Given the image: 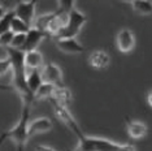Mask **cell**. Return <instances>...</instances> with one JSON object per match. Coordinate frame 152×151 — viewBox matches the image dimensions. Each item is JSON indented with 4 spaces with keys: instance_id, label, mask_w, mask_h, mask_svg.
Instances as JSON below:
<instances>
[{
    "instance_id": "1",
    "label": "cell",
    "mask_w": 152,
    "mask_h": 151,
    "mask_svg": "<svg viewBox=\"0 0 152 151\" xmlns=\"http://www.w3.org/2000/svg\"><path fill=\"white\" fill-rule=\"evenodd\" d=\"M7 57L12 65V77H13V89L21 94L22 100L34 102V97L27 89L26 78H27V68L25 65V52L21 50H16L7 47Z\"/></svg>"
},
{
    "instance_id": "2",
    "label": "cell",
    "mask_w": 152,
    "mask_h": 151,
    "mask_svg": "<svg viewBox=\"0 0 152 151\" xmlns=\"http://www.w3.org/2000/svg\"><path fill=\"white\" fill-rule=\"evenodd\" d=\"M22 111L20 113V119L17 124L5 132L7 137H9L17 147V151H23L26 142L29 139V125H30V112H31V104L30 100H22Z\"/></svg>"
},
{
    "instance_id": "3",
    "label": "cell",
    "mask_w": 152,
    "mask_h": 151,
    "mask_svg": "<svg viewBox=\"0 0 152 151\" xmlns=\"http://www.w3.org/2000/svg\"><path fill=\"white\" fill-rule=\"evenodd\" d=\"M78 138V146L75 151H121V146L105 138L99 137H87L81 129L74 133Z\"/></svg>"
},
{
    "instance_id": "4",
    "label": "cell",
    "mask_w": 152,
    "mask_h": 151,
    "mask_svg": "<svg viewBox=\"0 0 152 151\" xmlns=\"http://www.w3.org/2000/svg\"><path fill=\"white\" fill-rule=\"evenodd\" d=\"M87 21V17L86 15H83L82 12H79L77 8L72 9L69 12V17H68V22L63 29L58 32L55 38L56 39H65V38H75L81 32L82 26Z\"/></svg>"
},
{
    "instance_id": "5",
    "label": "cell",
    "mask_w": 152,
    "mask_h": 151,
    "mask_svg": "<svg viewBox=\"0 0 152 151\" xmlns=\"http://www.w3.org/2000/svg\"><path fill=\"white\" fill-rule=\"evenodd\" d=\"M35 7L37 1H22L16 4L13 11H15L17 18L22 20L30 27H33L34 21H35Z\"/></svg>"
},
{
    "instance_id": "6",
    "label": "cell",
    "mask_w": 152,
    "mask_h": 151,
    "mask_svg": "<svg viewBox=\"0 0 152 151\" xmlns=\"http://www.w3.org/2000/svg\"><path fill=\"white\" fill-rule=\"evenodd\" d=\"M51 103H52V109H53L55 116H56L65 126H68V129L70 130V132L75 133L78 129H81L78 122L75 121L74 117L72 116V113L69 112L68 107H64V106L58 104V103H56L55 100H51Z\"/></svg>"
},
{
    "instance_id": "7",
    "label": "cell",
    "mask_w": 152,
    "mask_h": 151,
    "mask_svg": "<svg viewBox=\"0 0 152 151\" xmlns=\"http://www.w3.org/2000/svg\"><path fill=\"white\" fill-rule=\"evenodd\" d=\"M42 78L46 84L55 86H64L63 85V72L55 63H48L42 68Z\"/></svg>"
},
{
    "instance_id": "8",
    "label": "cell",
    "mask_w": 152,
    "mask_h": 151,
    "mask_svg": "<svg viewBox=\"0 0 152 151\" xmlns=\"http://www.w3.org/2000/svg\"><path fill=\"white\" fill-rule=\"evenodd\" d=\"M116 44H117V48L121 52H124V54L130 52L135 47V37H134V33L130 29H121L117 33Z\"/></svg>"
},
{
    "instance_id": "9",
    "label": "cell",
    "mask_w": 152,
    "mask_h": 151,
    "mask_svg": "<svg viewBox=\"0 0 152 151\" xmlns=\"http://www.w3.org/2000/svg\"><path fill=\"white\" fill-rule=\"evenodd\" d=\"M51 35L44 32H40V30L35 29V27H31L29 32L26 33V42L25 46H23L22 51L23 52H30V51H37L38 46L40 44L43 39L46 38H50Z\"/></svg>"
},
{
    "instance_id": "10",
    "label": "cell",
    "mask_w": 152,
    "mask_h": 151,
    "mask_svg": "<svg viewBox=\"0 0 152 151\" xmlns=\"http://www.w3.org/2000/svg\"><path fill=\"white\" fill-rule=\"evenodd\" d=\"M109 61H110V57H109L108 52H105V51H103V50L92 51L88 56L90 67H92L94 69H98V70L105 69L109 65Z\"/></svg>"
},
{
    "instance_id": "11",
    "label": "cell",
    "mask_w": 152,
    "mask_h": 151,
    "mask_svg": "<svg viewBox=\"0 0 152 151\" xmlns=\"http://www.w3.org/2000/svg\"><path fill=\"white\" fill-rule=\"evenodd\" d=\"M56 47L65 54H79V52H83L85 51V47L82 46L75 38L56 39Z\"/></svg>"
},
{
    "instance_id": "12",
    "label": "cell",
    "mask_w": 152,
    "mask_h": 151,
    "mask_svg": "<svg viewBox=\"0 0 152 151\" xmlns=\"http://www.w3.org/2000/svg\"><path fill=\"white\" fill-rule=\"evenodd\" d=\"M25 65L27 70H42L44 67V57L39 51H30L25 52Z\"/></svg>"
},
{
    "instance_id": "13",
    "label": "cell",
    "mask_w": 152,
    "mask_h": 151,
    "mask_svg": "<svg viewBox=\"0 0 152 151\" xmlns=\"http://www.w3.org/2000/svg\"><path fill=\"white\" fill-rule=\"evenodd\" d=\"M52 121L48 117H39L30 122L29 125V137H33L39 133H46L52 129Z\"/></svg>"
},
{
    "instance_id": "14",
    "label": "cell",
    "mask_w": 152,
    "mask_h": 151,
    "mask_svg": "<svg viewBox=\"0 0 152 151\" xmlns=\"http://www.w3.org/2000/svg\"><path fill=\"white\" fill-rule=\"evenodd\" d=\"M126 130L131 138H142L147 134L148 128L144 122L126 117Z\"/></svg>"
},
{
    "instance_id": "15",
    "label": "cell",
    "mask_w": 152,
    "mask_h": 151,
    "mask_svg": "<svg viewBox=\"0 0 152 151\" xmlns=\"http://www.w3.org/2000/svg\"><path fill=\"white\" fill-rule=\"evenodd\" d=\"M26 84L27 89L31 92V95L37 94V91L39 90V87L44 84L43 78H42V72L40 70H29L27 72V78H26Z\"/></svg>"
},
{
    "instance_id": "16",
    "label": "cell",
    "mask_w": 152,
    "mask_h": 151,
    "mask_svg": "<svg viewBox=\"0 0 152 151\" xmlns=\"http://www.w3.org/2000/svg\"><path fill=\"white\" fill-rule=\"evenodd\" d=\"M72 99H73V97H72V92L68 87L56 86L55 92H53V97H52V99H50V100H55L56 103H58V104L64 106V107H68V106L70 104Z\"/></svg>"
},
{
    "instance_id": "17",
    "label": "cell",
    "mask_w": 152,
    "mask_h": 151,
    "mask_svg": "<svg viewBox=\"0 0 152 151\" xmlns=\"http://www.w3.org/2000/svg\"><path fill=\"white\" fill-rule=\"evenodd\" d=\"M131 5H133L134 11L139 15H152V1H150V0H134Z\"/></svg>"
},
{
    "instance_id": "18",
    "label": "cell",
    "mask_w": 152,
    "mask_h": 151,
    "mask_svg": "<svg viewBox=\"0 0 152 151\" xmlns=\"http://www.w3.org/2000/svg\"><path fill=\"white\" fill-rule=\"evenodd\" d=\"M55 89H56L55 85L46 84V82H44L42 86L39 87V90L37 91V94L34 95V100H35V99H52Z\"/></svg>"
},
{
    "instance_id": "19",
    "label": "cell",
    "mask_w": 152,
    "mask_h": 151,
    "mask_svg": "<svg viewBox=\"0 0 152 151\" xmlns=\"http://www.w3.org/2000/svg\"><path fill=\"white\" fill-rule=\"evenodd\" d=\"M30 29L31 27L27 25V23H25L22 20L17 18V17L13 18V21L11 23V32H13L15 34H26Z\"/></svg>"
},
{
    "instance_id": "20",
    "label": "cell",
    "mask_w": 152,
    "mask_h": 151,
    "mask_svg": "<svg viewBox=\"0 0 152 151\" xmlns=\"http://www.w3.org/2000/svg\"><path fill=\"white\" fill-rule=\"evenodd\" d=\"M15 17H16L15 11H9L5 13V16L0 20V34H4L11 30V23Z\"/></svg>"
},
{
    "instance_id": "21",
    "label": "cell",
    "mask_w": 152,
    "mask_h": 151,
    "mask_svg": "<svg viewBox=\"0 0 152 151\" xmlns=\"http://www.w3.org/2000/svg\"><path fill=\"white\" fill-rule=\"evenodd\" d=\"M25 42H26V34H15L13 37V40L11 43V48H16V50H21L25 46Z\"/></svg>"
},
{
    "instance_id": "22",
    "label": "cell",
    "mask_w": 152,
    "mask_h": 151,
    "mask_svg": "<svg viewBox=\"0 0 152 151\" xmlns=\"http://www.w3.org/2000/svg\"><path fill=\"white\" fill-rule=\"evenodd\" d=\"M13 37H15V33L11 32V30L4 34H0V43H1V46H5V48L9 47L13 40Z\"/></svg>"
},
{
    "instance_id": "23",
    "label": "cell",
    "mask_w": 152,
    "mask_h": 151,
    "mask_svg": "<svg viewBox=\"0 0 152 151\" xmlns=\"http://www.w3.org/2000/svg\"><path fill=\"white\" fill-rule=\"evenodd\" d=\"M11 69H12V65H11V61H9L8 57L0 59V76L5 74L7 72H9Z\"/></svg>"
},
{
    "instance_id": "24",
    "label": "cell",
    "mask_w": 152,
    "mask_h": 151,
    "mask_svg": "<svg viewBox=\"0 0 152 151\" xmlns=\"http://www.w3.org/2000/svg\"><path fill=\"white\" fill-rule=\"evenodd\" d=\"M121 151H135V147L130 143H125V145L121 146Z\"/></svg>"
},
{
    "instance_id": "25",
    "label": "cell",
    "mask_w": 152,
    "mask_h": 151,
    "mask_svg": "<svg viewBox=\"0 0 152 151\" xmlns=\"http://www.w3.org/2000/svg\"><path fill=\"white\" fill-rule=\"evenodd\" d=\"M35 151H55V150L51 149V147H48V146H42V145H39V146L35 147Z\"/></svg>"
},
{
    "instance_id": "26",
    "label": "cell",
    "mask_w": 152,
    "mask_h": 151,
    "mask_svg": "<svg viewBox=\"0 0 152 151\" xmlns=\"http://www.w3.org/2000/svg\"><path fill=\"white\" fill-rule=\"evenodd\" d=\"M147 102H148V104L152 107V90H150L148 94H147Z\"/></svg>"
},
{
    "instance_id": "27",
    "label": "cell",
    "mask_w": 152,
    "mask_h": 151,
    "mask_svg": "<svg viewBox=\"0 0 152 151\" xmlns=\"http://www.w3.org/2000/svg\"><path fill=\"white\" fill-rule=\"evenodd\" d=\"M0 90H13V86H9V85H0Z\"/></svg>"
},
{
    "instance_id": "28",
    "label": "cell",
    "mask_w": 152,
    "mask_h": 151,
    "mask_svg": "<svg viewBox=\"0 0 152 151\" xmlns=\"http://www.w3.org/2000/svg\"><path fill=\"white\" fill-rule=\"evenodd\" d=\"M5 13H7V11H5V9H4V8H3V7H1V5H0V20H1V18H3V17H4V16H5Z\"/></svg>"
},
{
    "instance_id": "29",
    "label": "cell",
    "mask_w": 152,
    "mask_h": 151,
    "mask_svg": "<svg viewBox=\"0 0 152 151\" xmlns=\"http://www.w3.org/2000/svg\"><path fill=\"white\" fill-rule=\"evenodd\" d=\"M0 46H1V43H0Z\"/></svg>"
},
{
    "instance_id": "30",
    "label": "cell",
    "mask_w": 152,
    "mask_h": 151,
    "mask_svg": "<svg viewBox=\"0 0 152 151\" xmlns=\"http://www.w3.org/2000/svg\"><path fill=\"white\" fill-rule=\"evenodd\" d=\"M68 151H69V150H68Z\"/></svg>"
}]
</instances>
